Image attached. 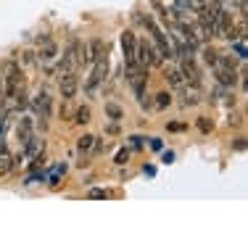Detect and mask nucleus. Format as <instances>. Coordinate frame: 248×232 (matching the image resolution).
I'll return each mask as SVG.
<instances>
[{"label":"nucleus","instance_id":"1","mask_svg":"<svg viewBox=\"0 0 248 232\" xmlns=\"http://www.w3.org/2000/svg\"><path fill=\"white\" fill-rule=\"evenodd\" d=\"M5 74H3V98L14 100L16 93H19L21 85H27L24 82V74H21V69L16 66V63H5Z\"/></svg>","mask_w":248,"mask_h":232},{"label":"nucleus","instance_id":"2","mask_svg":"<svg viewBox=\"0 0 248 232\" xmlns=\"http://www.w3.org/2000/svg\"><path fill=\"white\" fill-rule=\"evenodd\" d=\"M214 79L219 82L222 87H235V82H238V74H235V61L230 56H222L217 58L214 63Z\"/></svg>","mask_w":248,"mask_h":232},{"label":"nucleus","instance_id":"3","mask_svg":"<svg viewBox=\"0 0 248 232\" xmlns=\"http://www.w3.org/2000/svg\"><path fill=\"white\" fill-rule=\"evenodd\" d=\"M135 61H138L140 69H151V66H158L164 58L158 56V50L148 43V40H140V43L135 45Z\"/></svg>","mask_w":248,"mask_h":232},{"label":"nucleus","instance_id":"4","mask_svg":"<svg viewBox=\"0 0 248 232\" xmlns=\"http://www.w3.org/2000/svg\"><path fill=\"white\" fill-rule=\"evenodd\" d=\"M108 69H111L108 58H100V61L93 63V71H90V77H87V82H85V93L87 95H95L98 87L108 79Z\"/></svg>","mask_w":248,"mask_h":232},{"label":"nucleus","instance_id":"5","mask_svg":"<svg viewBox=\"0 0 248 232\" xmlns=\"http://www.w3.org/2000/svg\"><path fill=\"white\" fill-rule=\"evenodd\" d=\"M29 106H32L34 116H37V124H40V129L45 132V129H48V119H50V114H53L50 95L45 93V90H43V93H37V95H34V100H32Z\"/></svg>","mask_w":248,"mask_h":232},{"label":"nucleus","instance_id":"6","mask_svg":"<svg viewBox=\"0 0 248 232\" xmlns=\"http://www.w3.org/2000/svg\"><path fill=\"white\" fill-rule=\"evenodd\" d=\"M177 69H180L182 79H187L193 90H198V87H201V69L196 66L193 56H182V58H180V66H177Z\"/></svg>","mask_w":248,"mask_h":232},{"label":"nucleus","instance_id":"7","mask_svg":"<svg viewBox=\"0 0 248 232\" xmlns=\"http://www.w3.org/2000/svg\"><path fill=\"white\" fill-rule=\"evenodd\" d=\"M127 79L129 85H132V93L135 98H143L145 95V85H148V69H140V66H129L127 69Z\"/></svg>","mask_w":248,"mask_h":232},{"label":"nucleus","instance_id":"8","mask_svg":"<svg viewBox=\"0 0 248 232\" xmlns=\"http://www.w3.org/2000/svg\"><path fill=\"white\" fill-rule=\"evenodd\" d=\"M135 45H138V40H135V32H122V53H124V66H138V61H135Z\"/></svg>","mask_w":248,"mask_h":232},{"label":"nucleus","instance_id":"9","mask_svg":"<svg viewBox=\"0 0 248 232\" xmlns=\"http://www.w3.org/2000/svg\"><path fill=\"white\" fill-rule=\"evenodd\" d=\"M58 90H61L63 100H72L77 95V71H69V74H61V82H58Z\"/></svg>","mask_w":248,"mask_h":232},{"label":"nucleus","instance_id":"10","mask_svg":"<svg viewBox=\"0 0 248 232\" xmlns=\"http://www.w3.org/2000/svg\"><path fill=\"white\" fill-rule=\"evenodd\" d=\"M87 61L90 63H95V61H100V58H108V45L103 43V40H90V45H87Z\"/></svg>","mask_w":248,"mask_h":232},{"label":"nucleus","instance_id":"11","mask_svg":"<svg viewBox=\"0 0 248 232\" xmlns=\"http://www.w3.org/2000/svg\"><path fill=\"white\" fill-rule=\"evenodd\" d=\"M69 50H72V56H74V66H77V69L85 66V63H87V43L74 40V43L69 45Z\"/></svg>","mask_w":248,"mask_h":232},{"label":"nucleus","instance_id":"12","mask_svg":"<svg viewBox=\"0 0 248 232\" xmlns=\"http://www.w3.org/2000/svg\"><path fill=\"white\" fill-rule=\"evenodd\" d=\"M16 138H19L21 148H24L27 142L34 138V135H32V119H29V116H24V119H21L19 124H16Z\"/></svg>","mask_w":248,"mask_h":232},{"label":"nucleus","instance_id":"13","mask_svg":"<svg viewBox=\"0 0 248 232\" xmlns=\"http://www.w3.org/2000/svg\"><path fill=\"white\" fill-rule=\"evenodd\" d=\"M58 56V45H56V40H45V43L43 45H40V50H37V58H40V61H53V58H56Z\"/></svg>","mask_w":248,"mask_h":232},{"label":"nucleus","instance_id":"14","mask_svg":"<svg viewBox=\"0 0 248 232\" xmlns=\"http://www.w3.org/2000/svg\"><path fill=\"white\" fill-rule=\"evenodd\" d=\"M103 111H106V116H108L111 122H116V124H119L122 119H124V111H122V106H119V103H114V100H108Z\"/></svg>","mask_w":248,"mask_h":232},{"label":"nucleus","instance_id":"15","mask_svg":"<svg viewBox=\"0 0 248 232\" xmlns=\"http://www.w3.org/2000/svg\"><path fill=\"white\" fill-rule=\"evenodd\" d=\"M93 148H95V135H90V132L82 135L79 142H77V151H79L82 156H85V153H90V151H93Z\"/></svg>","mask_w":248,"mask_h":232},{"label":"nucleus","instance_id":"16","mask_svg":"<svg viewBox=\"0 0 248 232\" xmlns=\"http://www.w3.org/2000/svg\"><path fill=\"white\" fill-rule=\"evenodd\" d=\"M11 153H8V148H5V142H0V174L3 171H11V166H14V161H11Z\"/></svg>","mask_w":248,"mask_h":232},{"label":"nucleus","instance_id":"17","mask_svg":"<svg viewBox=\"0 0 248 232\" xmlns=\"http://www.w3.org/2000/svg\"><path fill=\"white\" fill-rule=\"evenodd\" d=\"M164 79H167L172 87H180V85H182V74H180V69H167V71H164Z\"/></svg>","mask_w":248,"mask_h":232},{"label":"nucleus","instance_id":"18","mask_svg":"<svg viewBox=\"0 0 248 232\" xmlns=\"http://www.w3.org/2000/svg\"><path fill=\"white\" fill-rule=\"evenodd\" d=\"M217 58H219V50H217V47H203V63H206V66L214 69Z\"/></svg>","mask_w":248,"mask_h":232},{"label":"nucleus","instance_id":"19","mask_svg":"<svg viewBox=\"0 0 248 232\" xmlns=\"http://www.w3.org/2000/svg\"><path fill=\"white\" fill-rule=\"evenodd\" d=\"M153 103H156V108H167L169 103H172V93H156V100H153Z\"/></svg>","mask_w":248,"mask_h":232},{"label":"nucleus","instance_id":"20","mask_svg":"<svg viewBox=\"0 0 248 232\" xmlns=\"http://www.w3.org/2000/svg\"><path fill=\"white\" fill-rule=\"evenodd\" d=\"M232 50L238 53L240 61H246V56H248V50H246V40H232Z\"/></svg>","mask_w":248,"mask_h":232},{"label":"nucleus","instance_id":"21","mask_svg":"<svg viewBox=\"0 0 248 232\" xmlns=\"http://www.w3.org/2000/svg\"><path fill=\"white\" fill-rule=\"evenodd\" d=\"M77 124H87L90 122V106H82V108H77Z\"/></svg>","mask_w":248,"mask_h":232},{"label":"nucleus","instance_id":"22","mask_svg":"<svg viewBox=\"0 0 248 232\" xmlns=\"http://www.w3.org/2000/svg\"><path fill=\"white\" fill-rule=\"evenodd\" d=\"M114 161H116V164H127V161H129V148H122V151L116 153Z\"/></svg>","mask_w":248,"mask_h":232},{"label":"nucleus","instance_id":"23","mask_svg":"<svg viewBox=\"0 0 248 232\" xmlns=\"http://www.w3.org/2000/svg\"><path fill=\"white\" fill-rule=\"evenodd\" d=\"M198 129H201V132H211V129H214V124H211L209 119H198Z\"/></svg>","mask_w":248,"mask_h":232},{"label":"nucleus","instance_id":"24","mask_svg":"<svg viewBox=\"0 0 248 232\" xmlns=\"http://www.w3.org/2000/svg\"><path fill=\"white\" fill-rule=\"evenodd\" d=\"M129 145H132L135 151H138V148H143V135H132V138H129Z\"/></svg>","mask_w":248,"mask_h":232},{"label":"nucleus","instance_id":"25","mask_svg":"<svg viewBox=\"0 0 248 232\" xmlns=\"http://www.w3.org/2000/svg\"><path fill=\"white\" fill-rule=\"evenodd\" d=\"M106 195H108V193H106V190H90V193H87V198H93V201H98V198H106Z\"/></svg>","mask_w":248,"mask_h":232},{"label":"nucleus","instance_id":"26","mask_svg":"<svg viewBox=\"0 0 248 232\" xmlns=\"http://www.w3.org/2000/svg\"><path fill=\"white\" fill-rule=\"evenodd\" d=\"M43 177H48V174H45V171H34V174L29 177V180H24V182H27V185H32V182H40Z\"/></svg>","mask_w":248,"mask_h":232},{"label":"nucleus","instance_id":"27","mask_svg":"<svg viewBox=\"0 0 248 232\" xmlns=\"http://www.w3.org/2000/svg\"><path fill=\"white\" fill-rule=\"evenodd\" d=\"M238 14L246 19V14H248V3H246V0H238Z\"/></svg>","mask_w":248,"mask_h":232},{"label":"nucleus","instance_id":"28","mask_svg":"<svg viewBox=\"0 0 248 232\" xmlns=\"http://www.w3.org/2000/svg\"><path fill=\"white\" fill-rule=\"evenodd\" d=\"M187 5H190L193 11H198V8H203V5H206V0H187Z\"/></svg>","mask_w":248,"mask_h":232},{"label":"nucleus","instance_id":"29","mask_svg":"<svg viewBox=\"0 0 248 232\" xmlns=\"http://www.w3.org/2000/svg\"><path fill=\"white\" fill-rule=\"evenodd\" d=\"M232 148H235V151H246V140H243V138L235 140V142H232Z\"/></svg>","mask_w":248,"mask_h":232},{"label":"nucleus","instance_id":"30","mask_svg":"<svg viewBox=\"0 0 248 232\" xmlns=\"http://www.w3.org/2000/svg\"><path fill=\"white\" fill-rule=\"evenodd\" d=\"M161 161H164V164H172V161H174V153H172V151H167V153L161 156Z\"/></svg>","mask_w":248,"mask_h":232},{"label":"nucleus","instance_id":"31","mask_svg":"<svg viewBox=\"0 0 248 232\" xmlns=\"http://www.w3.org/2000/svg\"><path fill=\"white\" fill-rule=\"evenodd\" d=\"M61 119H63V122L69 119V106H66V100H63V106H61Z\"/></svg>","mask_w":248,"mask_h":232},{"label":"nucleus","instance_id":"32","mask_svg":"<svg viewBox=\"0 0 248 232\" xmlns=\"http://www.w3.org/2000/svg\"><path fill=\"white\" fill-rule=\"evenodd\" d=\"M148 145L153 148V151H161V148H164V145H161V140H148Z\"/></svg>","mask_w":248,"mask_h":232},{"label":"nucleus","instance_id":"33","mask_svg":"<svg viewBox=\"0 0 248 232\" xmlns=\"http://www.w3.org/2000/svg\"><path fill=\"white\" fill-rule=\"evenodd\" d=\"M56 171H58V174L63 177V174H66V171H69V164H58V166H56Z\"/></svg>","mask_w":248,"mask_h":232},{"label":"nucleus","instance_id":"34","mask_svg":"<svg viewBox=\"0 0 248 232\" xmlns=\"http://www.w3.org/2000/svg\"><path fill=\"white\" fill-rule=\"evenodd\" d=\"M167 129H169V132H180L182 124H172V122H169V124H167Z\"/></svg>","mask_w":248,"mask_h":232}]
</instances>
